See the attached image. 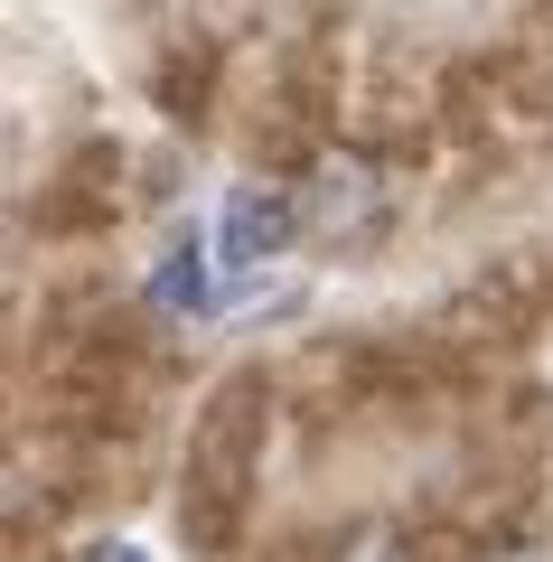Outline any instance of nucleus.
I'll return each instance as SVG.
<instances>
[{
  "instance_id": "obj_1",
  "label": "nucleus",
  "mask_w": 553,
  "mask_h": 562,
  "mask_svg": "<svg viewBox=\"0 0 553 562\" xmlns=\"http://www.w3.org/2000/svg\"><path fill=\"white\" fill-rule=\"evenodd\" d=\"M300 216H310L319 244L356 254V244H376V235H385V216H395V188H385L366 160H329V169L310 179V198H300Z\"/></svg>"
},
{
  "instance_id": "obj_2",
  "label": "nucleus",
  "mask_w": 553,
  "mask_h": 562,
  "mask_svg": "<svg viewBox=\"0 0 553 562\" xmlns=\"http://www.w3.org/2000/svg\"><path fill=\"white\" fill-rule=\"evenodd\" d=\"M300 225H310V216H300L281 188H235V198H225V216H217V254L235 262V272H254V262H273Z\"/></svg>"
},
{
  "instance_id": "obj_3",
  "label": "nucleus",
  "mask_w": 553,
  "mask_h": 562,
  "mask_svg": "<svg viewBox=\"0 0 553 562\" xmlns=\"http://www.w3.org/2000/svg\"><path fill=\"white\" fill-rule=\"evenodd\" d=\"M151 301H159V310H188V319L217 310V272H207V235H198V225L169 235V254L151 262Z\"/></svg>"
},
{
  "instance_id": "obj_4",
  "label": "nucleus",
  "mask_w": 553,
  "mask_h": 562,
  "mask_svg": "<svg viewBox=\"0 0 553 562\" xmlns=\"http://www.w3.org/2000/svg\"><path fill=\"white\" fill-rule=\"evenodd\" d=\"M95 562H151V553H132V543H113V553H95Z\"/></svg>"
},
{
  "instance_id": "obj_5",
  "label": "nucleus",
  "mask_w": 553,
  "mask_h": 562,
  "mask_svg": "<svg viewBox=\"0 0 553 562\" xmlns=\"http://www.w3.org/2000/svg\"><path fill=\"white\" fill-rule=\"evenodd\" d=\"M366 562H403V553H395V543H376V553H366Z\"/></svg>"
},
{
  "instance_id": "obj_6",
  "label": "nucleus",
  "mask_w": 553,
  "mask_h": 562,
  "mask_svg": "<svg viewBox=\"0 0 553 562\" xmlns=\"http://www.w3.org/2000/svg\"><path fill=\"white\" fill-rule=\"evenodd\" d=\"M526 562H544V553H526Z\"/></svg>"
}]
</instances>
